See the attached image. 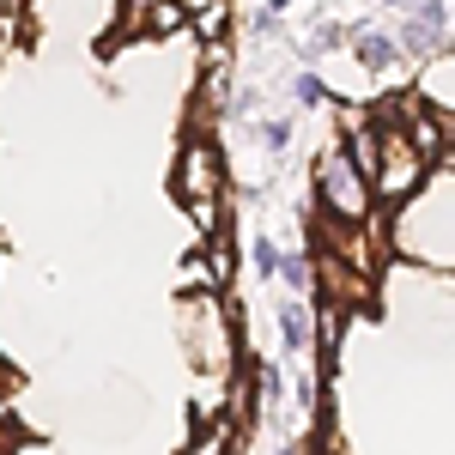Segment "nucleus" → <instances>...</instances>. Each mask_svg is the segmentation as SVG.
<instances>
[{
    "mask_svg": "<svg viewBox=\"0 0 455 455\" xmlns=\"http://www.w3.org/2000/svg\"><path fill=\"white\" fill-rule=\"evenodd\" d=\"M176 195H182V207L195 212V225H201V237H219V207H225V171H219V158H212L207 140H195L182 152V164H176Z\"/></svg>",
    "mask_w": 455,
    "mask_h": 455,
    "instance_id": "nucleus-1",
    "label": "nucleus"
},
{
    "mask_svg": "<svg viewBox=\"0 0 455 455\" xmlns=\"http://www.w3.org/2000/svg\"><path fill=\"white\" fill-rule=\"evenodd\" d=\"M315 182H322V207H328V219H340V225H364V219H371V182H364V171L352 164V152L340 140L322 152Z\"/></svg>",
    "mask_w": 455,
    "mask_h": 455,
    "instance_id": "nucleus-2",
    "label": "nucleus"
},
{
    "mask_svg": "<svg viewBox=\"0 0 455 455\" xmlns=\"http://www.w3.org/2000/svg\"><path fill=\"white\" fill-rule=\"evenodd\" d=\"M358 68L395 73V68H401V43H395L388 31H371V25H364V31H358Z\"/></svg>",
    "mask_w": 455,
    "mask_h": 455,
    "instance_id": "nucleus-3",
    "label": "nucleus"
},
{
    "mask_svg": "<svg viewBox=\"0 0 455 455\" xmlns=\"http://www.w3.org/2000/svg\"><path fill=\"white\" fill-rule=\"evenodd\" d=\"M280 340H285V352H291V358L310 347V322H304V298H298V291L280 304Z\"/></svg>",
    "mask_w": 455,
    "mask_h": 455,
    "instance_id": "nucleus-4",
    "label": "nucleus"
},
{
    "mask_svg": "<svg viewBox=\"0 0 455 455\" xmlns=\"http://www.w3.org/2000/svg\"><path fill=\"white\" fill-rule=\"evenodd\" d=\"M274 280H285L291 291H298V298H304V291H310V261H304V255H280Z\"/></svg>",
    "mask_w": 455,
    "mask_h": 455,
    "instance_id": "nucleus-5",
    "label": "nucleus"
},
{
    "mask_svg": "<svg viewBox=\"0 0 455 455\" xmlns=\"http://www.w3.org/2000/svg\"><path fill=\"white\" fill-rule=\"evenodd\" d=\"M249 255H255V274H267V280H274V267H280V243H274V237H255Z\"/></svg>",
    "mask_w": 455,
    "mask_h": 455,
    "instance_id": "nucleus-6",
    "label": "nucleus"
},
{
    "mask_svg": "<svg viewBox=\"0 0 455 455\" xmlns=\"http://www.w3.org/2000/svg\"><path fill=\"white\" fill-rule=\"evenodd\" d=\"M146 25H152V31H176V25H182V0H158Z\"/></svg>",
    "mask_w": 455,
    "mask_h": 455,
    "instance_id": "nucleus-7",
    "label": "nucleus"
},
{
    "mask_svg": "<svg viewBox=\"0 0 455 455\" xmlns=\"http://www.w3.org/2000/svg\"><path fill=\"white\" fill-rule=\"evenodd\" d=\"M261 146H267V152H285V146H291V128H285V122H261Z\"/></svg>",
    "mask_w": 455,
    "mask_h": 455,
    "instance_id": "nucleus-8",
    "label": "nucleus"
},
{
    "mask_svg": "<svg viewBox=\"0 0 455 455\" xmlns=\"http://www.w3.org/2000/svg\"><path fill=\"white\" fill-rule=\"evenodd\" d=\"M291 92H298V104H322V98H328V92H322V79H315V73H304V79H298V85H291Z\"/></svg>",
    "mask_w": 455,
    "mask_h": 455,
    "instance_id": "nucleus-9",
    "label": "nucleus"
},
{
    "mask_svg": "<svg viewBox=\"0 0 455 455\" xmlns=\"http://www.w3.org/2000/svg\"><path fill=\"white\" fill-rule=\"evenodd\" d=\"M388 6H395V0H388Z\"/></svg>",
    "mask_w": 455,
    "mask_h": 455,
    "instance_id": "nucleus-10",
    "label": "nucleus"
}]
</instances>
